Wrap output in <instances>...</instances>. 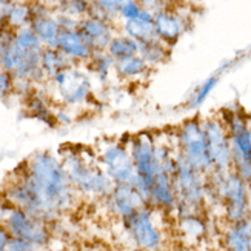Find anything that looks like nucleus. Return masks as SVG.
<instances>
[{"instance_id": "nucleus-5", "label": "nucleus", "mask_w": 251, "mask_h": 251, "mask_svg": "<svg viewBox=\"0 0 251 251\" xmlns=\"http://www.w3.org/2000/svg\"><path fill=\"white\" fill-rule=\"evenodd\" d=\"M47 82H50V85L52 86L51 94L60 106H82L88 103V100L91 99L93 90L88 75L82 73L75 65L60 71Z\"/></svg>"}, {"instance_id": "nucleus-6", "label": "nucleus", "mask_w": 251, "mask_h": 251, "mask_svg": "<svg viewBox=\"0 0 251 251\" xmlns=\"http://www.w3.org/2000/svg\"><path fill=\"white\" fill-rule=\"evenodd\" d=\"M224 122L230 136L231 167L248 183L251 182V125L239 113H228Z\"/></svg>"}, {"instance_id": "nucleus-8", "label": "nucleus", "mask_w": 251, "mask_h": 251, "mask_svg": "<svg viewBox=\"0 0 251 251\" xmlns=\"http://www.w3.org/2000/svg\"><path fill=\"white\" fill-rule=\"evenodd\" d=\"M125 230L134 245L144 251H159L163 242V236L159 225L154 221V211L151 205L142 206L140 210L122 221Z\"/></svg>"}, {"instance_id": "nucleus-14", "label": "nucleus", "mask_w": 251, "mask_h": 251, "mask_svg": "<svg viewBox=\"0 0 251 251\" xmlns=\"http://www.w3.org/2000/svg\"><path fill=\"white\" fill-rule=\"evenodd\" d=\"M77 29L94 51H106L111 39L116 36L114 22L91 14L79 20Z\"/></svg>"}, {"instance_id": "nucleus-28", "label": "nucleus", "mask_w": 251, "mask_h": 251, "mask_svg": "<svg viewBox=\"0 0 251 251\" xmlns=\"http://www.w3.org/2000/svg\"><path fill=\"white\" fill-rule=\"evenodd\" d=\"M13 43L22 51H42L43 43L29 26L16 29L13 32Z\"/></svg>"}, {"instance_id": "nucleus-7", "label": "nucleus", "mask_w": 251, "mask_h": 251, "mask_svg": "<svg viewBox=\"0 0 251 251\" xmlns=\"http://www.w3.org/2000/svg\"><path fill=\"white\" fill-rule=\"evenodd\" d=\"M177 142L180 148L179 154L194 170H198L202 174L213 171L210 152L208 147H206V139L202 128V121H199V119H188V121H185L179 128Z\"/></svg>"}, {"instance_id": "nucleus-35", "label": "nucleus", "mask_w": 251, "mask_h": 251, "mask_svg": "<svg viewBox=\"0 0 251 251\" xmlns=\"http://www.w3.org/2000/svg\"><path fill=\"white\" fill-rule=\"evenodd\" d=\"M250 251H251V219H250Z\"/></svg>"}, {"instance_id": "nucleus-30", "label": "nucleus", "mask_w": 251, "mask_h": 251, "mask_svg": "<svg viewBox=\"0 0 251 251\" xmlns=\"http://www.w3.org/2000/svg\"><path fill=\"white\" fill-rule=\"evenodd\" d=\"M142 11V5L139 0H124L121 9H119V19L125 20H131L136 19Z\"/></svg>"}, {"instance_id": "nucleus-3", "label": "nucleus", "mask_w": 251, "mask_h": 251, "mask_svg": "<svg viewBox=\"0 0 251 251\" xmlns=\"http://www.w3.org/2000/svg\"><path fill=\"white\" fill-rule=\"evenodd\" d=\"M131 160L136 170L134 187L144 198L147 205H150L151 187L157 173V160L154 154V137L150 133H139L131 136L126 142Z\"/></svg>"}, {"instance_id": "nucleus-11", "label": "nucleus", "mask_w": 251, "mask_h": 251, "mask_svg": "<svg viewBox=\"0 0 251 251\" xmlns=\"http://www.w3.org/2000/svg\"><path fill=\"white\" fill-rule=\"evenodd\" d=\"M3 225L13 237L24 239V241H28L39 248L48 245L51 239V234L47 228V222L28 214L22 208H17V206L11 208Z\"/></svg>"}, {"instance_id": "nucleus-10", "label": "nucleus", "mask_w": 251, "mask_h": 251, "mask_svg": "<svg viewBox=\"0 0 251 251\" xmlns=\"http://www.w3.org/2000/svg\"><path fill=\"white\" fill-rule=\"evenodd\" d=\"M202 128L205 133L213 171L228 173L231 170V147L230 136H228V129L224 119H205V121H202Z\"/></svg>"}, {"instance_id": "nucleus-25", "label": "nucleus", "mask_w": 251, "mask_h": 251, "mask_svg": "<svg viewBox=\"0 0 251 251\" xmlns=\"http://www.w3.org/2000/svg\"><path fill=\"white\" fill-rule=\"evenodd\" d=\"M106 52L114 59V62L121 59H126L139 52V43L134 39L128 37L126 34H116L111 39L110 45H108Z\"/></svg>"}, {"instance_id": "nucleus-23", "label": "nucleus", "mask_w": 251, "mask_h": 251, "mask_svg": "<svg viewBox=\"0 0 251 251\" xmlns=\"http://www.w3.org/2000/svg\"><path fill=\"white\" fill-rule=\"evenodd\" d=\"M139 56L147 62L150 68L156 67V65L163 63L168 56H170V47L165 45L163 42H160L157 37L148 40V42H142L139 43Z\"/></svg>"}, {"instance_id": "nucleus-29", "label": "nucleus", "mask_w": 251, "mask_h": 251, "mask_svg": "<svg viewBox=\"0 0 251 251\" xmlns=\"http://www.w3.org/2000/svg\"><path fill=\"white\" fill-rule=\"evenodd\" d=\"M60 14L80 20L90 14V0H60Z\"/></svg>"}, {"instance_id": "nucleus-9", "label": "nucleus", "mask_w": 251, "mask_h": 251, "mask_svg": "<svg viewBox=\"0 0 251 251\" xmlns=\"http://www.w3.org/2000/svg\"><path fill=\"white\" fill-rule=\"evenodd\" d=\"M173 183L177 196V203L188 208L193 213L194 208L201 206L205 188L202 182V173L194 170L180 154L176 157V165L173 173Z\"/></svg>"}, {"instance_id": "nucleus-13", "label": "nucleus", "mask_w": 251, "mask_h": 251, "mask_svg": "<svg viewBox=\"0 0 251 251\" xmlns=\"http://www.w3.org/2000/svg\"><path fill=\"white\" fill-rule=\"evenodd\" d=\"M105 199L111 213L122 221L147 205L133 183H116Z\"/></svg>"}, {"instance_id": "nucleus-33", "label": "nucleus", "mask_w": 251, "mask_h": 251, "mask_svg": "<svg viewBox=\"0 0 251 251\" xmlns=\"http://www.w3.org/2000/svg\"><path fill=\"white\" fill-rule=\"evenodd\" d=\"M214 85H216V79H210L208 82H205V85L201 88V91L196 94V99H194V105H199L203 102V99L206 96L210 94V91L214 88Z\"/></svg>"}, {"instance_id": "nucleus-24", "label": "nucleus", "mask_w": 251, "mask_h": 251, "mask_svg": "<svg viewBox=\"0 0 251 251\" xmlns=\"http://www.w3.org/2000/svg\"><path fill=\"white\" fill-rule=\"evenodd\" d=\"M31 22V6L25 0H13L8 8L5 17V25L8 29L16 31L20 28L29 26Z\"/></svg>"}, {"instance_id": "nucleus-17", "label": "nucleus", "mask_w": 251, "mask_h": 251, "mask_svg": "<svg viewBox=\"0 0 251 251\" xmlns=\"http://www.w3.org/2000/svg\"><path fill=\"white\" fill-rule=\"evenodd\" d=\"M152 26H154L156 37L168 47H173L180 39L185 29L182 16L171 8H165L154 13Z\"/></svg>"}, {"instance_id": "nucleus-20", "label": "nucleus", "mask_w": 251, "mask_h": 251, "mask_svg": "<svg viewBox=\"0 0 251 251\" xmlns=\"http://www.w3.org/2000/svg\"><path fill=\"white\" fill-rule=\"evenodd\" d=\"M74 65L75 63H73L56 47H43L40 52V70L47 80L52 79L60 71L74 67Z\"/></svg>"}, {"instance_id": "nucleus-26", "label": "nucleus", "mask_w": 251, "mask_h": 251, "mask_svg": "<svg viewBox=\"0 0 251 251\" xmlns=\"http://www.w3.org/2000/svg\"><path fill=\"white\" fill-rule=\"evenodd\" d=\"M25 108L29 111V114L32 117L39 119V121L47 122L50 125L57 121V116H54V113L51 111V108L45 102V99L40 97L39 94H36V93H29V96H26Z\"/></svg>"}, {"instance_id": "nucleus-15", "label": "nucleus", "mask_w": 251, "mask_h": 251, "mask_svg": "<svg viewBox=\"0 0 251 251\" xmlns=\"http://www.w3.org/2000/svg\"><path fill=\"white\" fill-rule=\"evenodd\" d=\"M56 47L60 52H63L73 63L79 65V63H86L91 56L94 50L90 47V43L85 40V37L79 32V29H60L57 40H56Z\"/></svg>"}, {"instance_id": "nucleus-16", "label": "nucleus", "mask_w": 251, "mask_h": 251, "mask_svg": "<svg viewBox=\"0 0 251 251\" xmlns=\"http://www.w3.org/2000/svg\"><path fill=\"white\" fill-rule=\"evenodd\" d=\"M173 173L165 168H157L154 182L151 187L150 205L159 210H174L177 206V196L173 183Z\"/></svg>"}, {"instance_id": "nucleus-18", "label": "nucleus", "mask_w": 251, "mask_h": 251, "mask_svg": "<svg viewBox=\"0 0 251 251\" xmlns=\"http://www.w3.org/2000/svg\"><path fill=\"white\" fill-rule=\"evenodd\" d=\"M152 20H154V14L142 8L140 14L136 19L124 22L122 31H124V34H126L131 39H134L137 43L152 40V39H156Z\"/></svg>"}, {"instance_id": "nucleus-22", "label": "nucleus", "mask_w": 251, "mask_h": 251, "mask_svg": "<svg viewBox=\"0 0 251 251\" xmlns=\"http://www.w3.org/2000/svg\"><path fill=\"white\" fill-rule=\"evenodd\" d=\"M228 251H250V219L233 222L225 233Z\"/></svg>"}, {"instance_id": "nucleus-12", "label": "nucleus", "mask_w": 251, "mask_h": 251, "mask_svg": "<svg viewBox=\"0 0 251 251\" xmlns=\"http://www.w3.org/2000/svg\"><path fill=\"white\" fill-rule=\"evenodd\" d=\"M219 194L225 203L226 219L233 222L248 217V191L247 182L236 171H228L221 182Z\"/></svg>"}, {"instance_id": "nucleus-32", "label": "nucleus", "mask_w": 251, "mask_h": 251, "mask_svg": "<svg viewBox=\"0 0 251 251\" xmlns=\"http://www.w3.org/2000/svg\"><path fill=\"white\" fill-rule=\"evenodd\" d=\"M6 251H40L39 247L32 245L28 241H24V239H19V237H13L11 236Z\"/></svg>"}, {"instance_id": "nucleus-2", "label": "nucleus", "mask_w": 251, "mask_h": 251, "mask_svg": "<svg viewBox=\"0 0 251 251\" xmlns=\"http://www.w3.org/2000/svg\"><path fill=\"white\" fill-rule=\"evenodd\" d=\"M62 167L77 194L88 198H106L111 193L114 182L100 168L96 154L70 148L62 154Z\"/></svg>"}, {"instance_id": "nucleus-34", "label": "nucleus", "mask_w": 251, "mask_h": 251, "mask_svg": "<svg viewBox=\"0 0 251 251\" xmlns=\"http://www.w3.org/2000/svg\"><path fill=\"white\" fill-rule=\"evenodd\" d=\"M9 239H11V234L6 230V226L3 224H0V251H6Z\"/></svg>"}, {"instance_id": "nucleus-1", "label": "nucleus", "mask_w": 251, "mask_h": 251, "mask_svg": "<svg viewBox=\"0 0 251 251\" xmlns=\"http://www.w3.org/2000/svg\"><path fill=\"white\" fill-rule=\"evenodd\" d=\"M19 176L34 194L43 222L71 210L77 201V191L73 188L60 159L48 151L36 152L25 160Z\"/></svg>"}, {"instance_id": "nucleus-27", "label": "nucleus", "mask_w": 251, "mask_h": 251, "mask_svg": "<svg viewBox=\"0 0 251 251\" xmlns=\"http://www.w3.org/2000/svg\"><path fill=\"white\" fill-rule=\"evenodd\" d=\"M85 65L99 80L108 79L110 73L114 71V59L106 51H94L91 59Z\"/></svg>"}, {"instance_id": "nucleus-4", "label": "nucleus", "mask_w": 251, "mask_h": 251, "mask_svg": "<svg viewBox=\"0 0 251 251\" xmlns=\"http://www.w3.org/2000/svg\"><path fill=\"white\" fill-rule=\"evenodd\" d=\"M100 168L116 183H134L136 170L131 160L126 142L103 139L94 151Z\"/></svg>"}, {"instance_id": "nucleus-31", "label": "nucleus", "mask_w": 251, "mask_h": 251, "mask_svg": "<svg viewBox=\"0 0 251 251\" xmlns=\"http://www.w3.org/2000/svg\"><path fill=\"white\" fill-rule=\"evenodd\" d=\"M14 91V77L5 68L0 67V97L9 96Z\"/></svg>"}, {"instance_id": "nucleus-21", "label": "nucleus", "mask_w": 251, "mask_h": 251, "mask_svg": "<svg viewBox=\"0 0 251 251\" xmlns=\"http://www.w3.org/2000/svg\"><path fill=\"white\" fill-rule=\"evenodd\" d=\"M151 68L147 65V62L142 59L139 54L129 56L126 59H121L114 62V73L119 79L126 82H137L142 77H145Z\"/></svg>"}, {"instance_id": "nucleus-19", "label": "nucleus", "mask_w": 251, "mask_h": 251, "mask_svg": "<svg viewBox=\"0 0 251 251\" xmlns=\"http://www.w3.org/2000/svg\"><path fill=\"white\" fill-rule=\"evenodd\" d=\"M29 28L36 32V36L40 39L43 47H54L56 45L57 36L60 32V26L57 17L51 14V11L42 14H36L31 17Z\"/></svg>"}]
</instances>
